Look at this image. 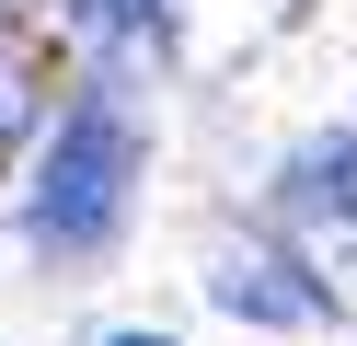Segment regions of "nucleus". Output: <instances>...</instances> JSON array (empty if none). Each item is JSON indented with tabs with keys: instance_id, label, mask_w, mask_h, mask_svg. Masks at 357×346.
<instances>
[{
	"instance_id": "1",
	"label": "nucleus",
	"mask_w": 357,
	"mask_h": 346,
	"mask_svg": "<svg viewBox=\"0 0 357 346\" xmlns=\"http://www.w3.org/2000/svg\"><path fill=\"white\" fill-rule=\"evenodd\" d=\"M127 185H139V127H127L116 104H70L47 138V161H35V196H24V231L35 254H58V266H93L104 243L127 231Z\"/></svg>"
},
{
	"instance_id": "2",
	"label": "nucleus",
	"mask_w": 357,
	"mask_h": 346,
	"mask_svg": "<svg viewBox=\"0 0 357 346\" xmlns=\"http://www.w3.org/2000/svg\"><path fill=\"white\" fill-rule=\"evenodd\" d=\"M208 289H219V312H242V323H334V289L300 266V254H265V243L219 254Z\"/></svg>"
},
{
	"instance_id": "3",
	"label": "nucleus",
	"mask_w": 357,
	"mask_h": 346,
	"mask_svg": "<svg viewBox=\"0 0 357 346\" xmlns=\"http://www.w3.org/2000/svg\"><path fill=\"white\" fill-rule=\"evenodd\" d=\"M47 92H58V58H47V35H35V23H0V161L35 138Z\"/></svg>"
},
{
	"instance_id": "4",
	"label": "nucleus",
	"mask_w": 357,
	"mask_h": 346,
	"mask_svg": "<svg viewBox=\"0 0 357 346\" xmlns=\"http://www.w3.org/2000/svg\"><path fill=\"white\" fill-rule=\"evenodd\" d=\"M277 208L288 219H357V138H311L277 173Z\"/></svg>"
},
{
	"instance_id": "5",
	"label": "nucleus",
	"mask_w": 357,
	"mask_h": 346,
	"mask_svg": "<svg viewBox=\"0 0 357 346\" xmlns=\"http://www.w3.org/2000/svg\"><path fill=\"white\" fill-rule=\"evenodd\" d=\"M162 12H173V0H81V35H93V46H127V35H150Z\"/></svg>"
},
{
	"instance_id": "6",
	"label": "nucleus",
	"mask_w": 357,
	"mask_h": 346,
	"mask_svg": "<svg viewBox=\"0 0 357 346\" xmlns=\"http://www.w3.org/2000/svg\"><path fill=\"white\" fill-rule=\"evenodd\" d=\"M104 346H173V335H139V323H127V335H104Z\"/></svg>"
}]
</instances>
